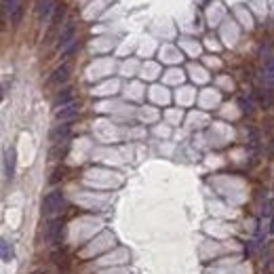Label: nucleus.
Listing matches in <instances>:
<instances>
[{
  "mask_svg": "<svg viewBox=\"0 0 274 274\" xmlns=\"http://www.w3.org/2000/svg\"><path fill=\"white\" fill-rule=\"evenodd\" d=\"M64 207H66V196H64V192H59V190L46 194L42 200V213L46 217H55L57 213H62Z\"/></svg>",
  "mask_w": 274,
  "mask_h": 274,
  "instance_id": "f257e3e1",
  "label": "nucleus"
},
{
  "mask_svg": "<svg viewBox=\"0 0 274 274\" xmlns=\"http://www.w3.org/2000/svg\"><path fill=\"white\" fill-rule=\"evenodd\" d=\"M62 236H64V222L62 220H53L46 228V241L51 245H62Z\"/></svg>",
  "mask_w": 274,
  "mask_h": 274,
  "instance_id": "f03ea898",
  "label": "nucleus"
},
{
  "mask_svg": "<svg viewBox=\"0 0 274 274\" xmlns=\"http://www.w3.org/2000/svg\"><path fill=\"white\" fill-rule=\"evenodd\" d=\"M74 36H76V26H74V21H68L66 28L62 30V34H59V38H57V46L59 49H66V46L74 44Z\"/></svg>",
  "mask_w": 274,
  "mask_h": 274,
  "instance_id": "7ed1b4c3",
  "label": "nucleus"
},
{
  "mask_svg": "<svg viewBox=\"0 0 274 274\" xmlns=\"http://www.w3.org/2000/svg\"><path fill=\"white\" fill-rule=\"evenodd\" d=\"M5 11L11 15V21L17 23L23 15V3L21 0H5Z\"/></svg>",
  "mask_w": 274,
  "mask_h": 274,
  "instance_id": "20e7f679",
  "label": "nucleus"
},
{
  "mask_svg": "<svg viewBox=\"0 0 274 274\" xmlns=\"http://www.w3.org/2000/svg\"><path fill=\"white\" fill-rule=\"evenodd\" d=\"M68 78H70V66L64 64L49 76V85H64V82H68Z\"/></svg>",
  "mask_w": 274,
  "mask_h": 274,
  "instance_id": "39448f33",
  "label": "nucleus"
},
{
  "mask_svg": "<svg viewBox=\"0 0 274 274\" xmlns=\"http://www.w3.org/2000/svg\"><path fill=\"white\" fill-rule=\"evenodd\" d=\"M78 116V103H70V105H64L62 110H57L55 118L59 123H66V121H72V118Z\"/></svg>",
  "mask_w": 274,
  "mask_h": 274,
  "instance_id": "423d86ee",
  "label": "nucleus"
},
{
  "mask_svg": "<svg viewBox=\"0 0 274 274\" xmlns=\"http://www.w3.org/2000/svg\"><path fill=\"white\" fill-rule=\"evenodd\" d=\"M70 103H74V89L72 87H68L64 91H59L57 93V97H55V105H70Z\"/></svg>",
  "mask_w": 274,
  "mask_h": 274,
  "instance_id": "0eeeda50",
  "label": "nucleus"
},
{
  "mask_svg": "<svg viewBox=\"0 0 274 274\" xmlns=\"http://www.w3.org/2000/svg\"><path fill=\"white\" fill-rule=\"evenodd\" d=\"M53 11H55V0H38V17L40 19H49Z\"/></svg>",
  "mask_w": 274,
  "mask_h": 274,
  "instance_id": "6e6552de",
  "label": "nucleus"
},
{
  "mask_svg": "<svg viewBox=\"0 0 274 274\" xmlns=\"http://www.w3.org/2000/svg\"><path fill=\"white\" fill-rule=\"evenodd\" d=\"M13 173H15V152L7 150L5 152V175H7V180H11Z\"/></svg>",
  "mask_w": 274,
  "mask_h": 274,
  "instance_id": "1a4fd4ad",
  "label": "nucleus"
},
{
  "mask_svg": "<svg viewBox=\"0 0 274 274\" xmlns=\"http://www.w3.org/2000/svg\"><path fill=\"white\" fill-rule=\"evenodd\" d=\"M68 133H70V127L68 125H59V127H55L51 131V141H53V144H59L62 139L68 137Z\"/></svg>",
  "mask_w": 274,
  "mask_h": 274,
  "instance_id": "9d476101",
  "label": "nucleus"
},
{
  "mask_svg": "<svg viewBox=\"0 0 274 274\" xmlns=\"http://www.w3.org/2000/svg\"><path fill=\"white\" fill-rule=\"evenodd\" d=\"M264 78L268 85H274V55H270L264 64Z\"/></svg>",
  "mask_w": 274,
  "mask_h": 274,
  "instance_id": "9b49d317",
  "label": "nucleus"
},
{
  "mask_svg": "<svg viewBox=\"0 0 274 274\" xmlns=\"http://www.w3.org/2000/svg\"><path fill=\"white\" fill-rule=\"evenodd\" d=\"M11 257H13V249L7 241H3V261H9Z\"/></svg>",
  "mask_w": 274,
  "mask_h": 274,
  "instance_id": "f8f14e48",
  "label": "nucleus"
},
{
  "mask_svg": "<svg viewBox=\"0 0 274 274\" xmlns=\"http://www.w3.org/2000/svg\"><path fill=\"white\" fill-rule=\"evenodd\" d=\"M272 232H274V222H272Z\"/></svg>",
  "mask_w": 274,
  "mask_h": 274,
  "instance_id": "ddd939ff",
  "label": "nucleus"
}]
</instances>
